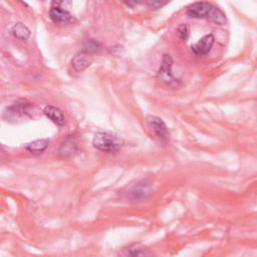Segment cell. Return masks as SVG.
Here are the masks:
<instances>
[{
    "instance_id": "5b68a950",
    "label": "cell",
    "mask_w": 257,
    "mask_h": 257,
    "mask_svg": "<svg viewBox=\"0 0 257 257\" xmlns=\"http://www.w3.org/2000/svg\"><path fill=\"white\" fill-rule=\"evenodd\" d=\"M173 58L170 54L165 53L162 56V61H161V65L159 67V70L157 72V79L169 86V87H178L182 80L180 78H177L174 76L173 72H172V68H173Z\"/></svg>"
},
{
    "instance_id": "52a82bcc",
    "label": "cell",
    "mask_w": 257,
    "mask_h": 257,
    "mask_svg": "<svg viewBox=\"0 0 257 257\" xmlns=\"http://www.w3.org/2000/svg\"><path fill=\"white\" fill-rule=\"evenodd\" d=\"M79 150H80V143L77 135L70 134L66 136L65 139H63V141L61 142L57 150V154L59 158L68 160V159L74 158L79 153Z\"/></svg>"
},
{
    "instance_id": "30bf717a",
    "label": "cell",
    "mask_w": 257,
    "mask_h": 257,
    "mask_svg": "<svg viewBox=\"0 0 257 257\" xmlns=\"http://www.w3.org/2000/svg\"><path fill=\"white\" fill-rule=\"evenodd\" d=\"M92 61H93V55L83 50H80L76 54H74V56L71 58L70 64L74 71L81 72L84 69H86L92 63Z\"/></svg>"
},
{
    "instance_id": "3957f363",
    "label": "cell",
    "mask_w": 257,
    "mask_h": 257,
    "mask_svg": "<svg viewBox=\"0 0 257 257\" xmlns=\"http://www.w3.org/2000/svg\"><path fill=\"white\" fill-rule=\"evenodd\" d=\"M146 122L152 138L161 146H168L171 143V132L166 122L158 115L148 114Z\"/></svg>"
},
{
    "instance_id": "d6986e66",
    "label": "cell",
    "mask_w": 257,
    "mask_h": 257,
    "mask_svg": "<svg viewBox=\"0 0 257 257\" xmlns=\"http://www.w3.org/2000/svg\"><path fill=\"white\" fill-rule=\"evenodd\" d=\"M124 5H126L127 7H132V8H135L136 6L142 4V2L140 1H128V2H123Z\"/></svg>"
},
{
    "instance_id": "e0dca14e",
    "label": "cell",
    "mask_w": 257,
    "mask_h": 257,
    "mask_svg": "<svg viewBox=\"0 0 257 257\" xmlns=\"http://www.w3.org/2000/svg\"><path fill=\"white\" fill-rule=\"evenodd\" d=\"M144 4L150 8L151 10H158L163 8L164 6H166L168 4V2H164V1H156V0H151V1H146L144 2Z\"/></svg>"
},
{
    "instance_id": "2e32d148",
    "label": "cell",
    "mask_w": 257,
    "mask_h": 257,
    "mask_svg": "<svg viewBox=\"0 0 257 257\" xmlns=\"http://www.w3.org/2000/svg\"><path fill=\"white\" fill-rule=\"evenodd\" d=\"M177 33H178V36L180 39L186 41L190 35V27L188 24L186 23H182L178 26L177 28Z\"/></svg>"
},
{
    "instance_id": "7c38bea8",
    "label": "cell",
    "mask_w": 257,
    "mask_h": 257,
    "mask_svg": "<svg viewBox=\"0 0 257 257\" xmlns=\"http://www.w3.org/2000/svg\"><path fill=\"white\" fill-rule=\"evenodd\" d=\"M43 113L52 122H54L55 124H57L59 126L64 125L66 122L65 116H64L62 110L59 107L54 106L52 104H46L43 108Z\"/></svg>"
},
{
    "instance_id": "ac0fdd59",
    "label": "cell",
    "mask_w": 257,
    "mask_h": 257,
    "mask_svg": "<svg viewBox=\"0 0 257 257\" xmlns=\"http://www.w3.org/2000/svg\"><path fill=\"white\" fill-rule=\"evenodd\" d=\"M109 52L114 56H121L124 53V48L121 45H115L110 48H108Z\"/></svg>"
},
{
    "instance_id": "6da1fadb",
    "label": "cell",
    "mask_w": 257,
    "mask_h": 257,
    "mask_svg": "<svg viewBox=\"0 0 257 257\" xmlns=\"http://www.w3.org/2000/svg\"><path fill=\"white\" fill-rule=\"evenodd\" d=\"M186 13L191 18L205 19L218 25L227 23L226 14L218 6L208 1L193 2L187 7Z\"/></svg>"
},
{
    "instance_id": "ba28073f",
    "label": "cell",
    "mask_w": 257,
    "mask_h": 257,
    "mask_svg": "<svg viewBox=\"0 0 257 257\" xmlns=\"http://www.w3.org/2000/svg\"><path fill=\"white\" fill-rule=\"evenodd\" d=\"M32 106L33 103L31 101L27 99H19L7 107L4 116L7 115V119H18L27 115Z\"/></svg>"
},
{
    "instance_id": "8fae6325",
    "label": "cell",
    "mask_w": 257,
    "mask_h": 257,
    "mask_svg": "<svg viewBox=\"0 0 257 257\" xmlns=\"http://www.w3.org/2000/svg\"><path fill=\"white\" fill-rule=\"evenodd\" d=\"M120 254L122 256H150L154 253L142 243H133L122 248Z\"/></svg>"
},
{
    "instance_id": "9a60e30c",
    "label": "cell",
    "mask_w": 257,
    "mask_h": 257,
    "mask_svg": "<svg viewBox=\"0 0 257 257\" xmlns=\"http://www.w3.org/2000/svg\"><path fill=\"white\" fill-rule=\"evenodd\" d=\"M102 47L103 46L100 41H98L94 38H87L84 40L81 50H83L91 55H94V54L99 53L102 50Z\"/></svg>"
},
{
    "instance_id": "7a4b0ae2",
    "label": "cell",
    "mask_w": 257,
    "mask_h": 257,
    "mask_svg": "<svg viewBox=\"0 0 257 257\" xmlns=\"http://www.w3.org/2000/svg\"><path fill=\"white\" fill-rule=\"evenodd\" d=\"M92 147L101 153H117L123 147V140L110 132H97L93 136Z\"/></svg>"
},
{
    "instance_id": "9c48e42d",
    "label": "cell",
    "mask_w": 257,
    "mask_h": 257,
    "mask_svg": "<svg viewBox=\"0 0 257 257\" xmlns=\"http://www.w3.org/2000/svg\"><path fill=\"white\" fill-rule=\"evenodd\" d=\"M215 43V36L213 34H207L199 39L195 44L191 46V50L195 55L204 56L207 55Z\"/></svg>"
},
{
    "instance_id": "4fadbf2b",
    "label": "cell",
    "mask_w": 257,
    "mask_h": 257,
    "mask_svg": "<svg viewBox=\"0 0 257 257\" xmlns=\"http://www.w3.org/2000/svg\"><path fill=\"white\" fill-rule=\"evenodd\" d=\"M49 143H50V141L48 139H45V138L44 139H38V140L32 141L29 144H27L25 149L30 154L39 155V154H42L46 151V149L49 146Z\"/></svg>"
},
{
    "instance_id": "5bb4252c",
    "label": "cell",
    "mask_w": 257,
    "mask_h": 257,
    "mask_svg": "<svg viewBox=\"0 0 257 257\" xmlns=\"http://www.w3.org/2000/svg\"><path fill=\"white\" fill-rule=\"evenodd\" d=\"M11 33L16 39H18L20 41H26L30 37V34H31L30 29L26 25H24L23 23H20V22L15 23L12 26Z\"/></svg>"
},
{
    "instance_id": "8992f818",
    "label": "cell",
    "mask_w": 257,
    "mask_h": 257,
    "mask_svg": "<svg viewBox=\"0 0 257 257\" xmlns=\"http://www.w3.org/2000/svg\"><path fill=\"white\" fill-rule=\"evenodd\" d=\"M62 1H53L48 11L49 19L59 25H71L77 22L76 18L66 9H63L60 5Z\"/></svg>"
},
{
    "instance_id": "277c9868",
    "label": "cell",
    "mask_w": 257,
    "mask_h": 257,
    "mask_svg": "<svg viewBox=\"0 0 257 257\" xmlns=\"http://www.w3.org/2000/svg\"><path fill=\"white\" fill-rule=\"evenodd\" d=\"M154 192L152 183L149 180H141L127 187L122 193L125 200L130 202H143L147 200Z\"/></svg>"
}]
</instances>
